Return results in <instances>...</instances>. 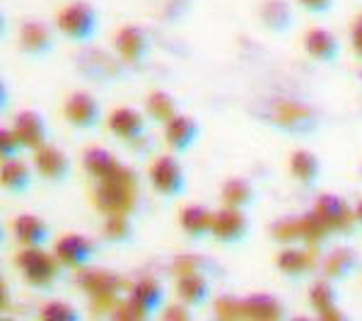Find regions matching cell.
Segmentation results:
<instances>
[{
    "label": "cell",
    "instance_id": "5bb4252c",
    "mask_svg": "<svg viewBox=\"0 0 362 321\" xmlns=\"http://www.w3.org/2000/svg\"><path fill=\"white\" fill-rule=\"evenodd\" d=\"M109 131L124 143H133V140L143 138L148 133V124H145V116L138 109L119 107L109 116Z\"/></svg>",
    "mask_w": 362,
    "mask_h": 321
},
{
    "label": "cell",
    "instance_id": "7402d4cb",
    "mask_svg": "<svg viewBox=\"0 0 362 321\" xmlns=\"http://www.w3.org/2000/svg\"><path fill=\"white\" fill-rule=\"evenodd\" d=\"M177 295L181 305L186 307H203L210 300V283L201 273H184L177 280Z\"/></svg>",
    "mask_w": 362,
    "mask_h": 321
},
{
    "label": "cell",
    "instance_id": "e575fe53",
    "mask_svg": "<svg viewBox=\"0 0 362 321\" xmlns=\"http://www.w3.org/2000/svg\"><path fill=\"white\" fill-rule=\"evenodd\" d=\"M3 112H8V87L3 83Z\"/></svg>",
    "mask_w": 362,
    "mask_h": 321
},
{
    "label": "cell",
    "instance_id": "277c9868",
    "mask_svg": "<svg viewBox=\"0 0 362 321\" xmlns=\"http://www.w3.org/2000/svg\"><path fill=\"white\" fill-rule=\"evenodd\" d=\"M150 184L162 198H179L186 191V174L174 155H162L150 167Z\"/></svg>",
    "mask_w": 362,
    "mask_h": 321
},
{
    "label": "cell",
    "instance_id": "7c38bea8",
    "mask_svg": "<svg viewBox=\"0 0 362 321\" xmlns=\"http://www.w3.org/2000/svg\"><path fill=\"white\" fill-rule=\"evenodd\" d=\"M13 128L17 131V136H20L22 145H25V150H39L42 145L49 143V126H46L44 116L39 112H34V109H27V112H20L15 116L13 121Z\"/></svg>",
    "mask_w": 362,
    "mask_h": 321
},
{
    "label": "cell",
    "instance_id": "9c48e42d",
    "mask_svg": "<svg viewBox=\"0 0 362 321\" xmlns=\"http://www.w3.org/2000/svg\"><path fill=\"white\" fill-rule=\"evenodd\" d=\"M54 254L58 256L66 268H73V271H85L87 266L92 264L97 254V247L83 235H66L56 242Z\"/></svg>",
    "mask_w": 362,
    "mask_h": 321
},
{
    "label": "cell",
    "instance_id": "4dcf8cb0",
    "mask_svg": "<svg viewBox=\"0 0 362 321\" xmlns=\"http://www.w3.org/2000/svg\"><path fill=\"white\" fill-rule=\"evenodd\" d=\"M39 317L46 321H78L80 312L75 307H70L68 302L54 300V302H46L42 307V312H39Z\"/></svg>",
    "mask_w": 362,
    "mask_h": 321
},
{
    "label": "cell",
    "instance_id": "6da1fadb",
    "mask_svg": "<svg viewBox=\"0 0 362 321\" xmlns=\"http://www.w3.org/2000/svg\"><path fill=\"white\" fill-rule=\"evenodd\" d=\"M15 264L27 278V283L37 290H49L66 268L56 254H46L44 247H22V252L15 256Z\"/></svg>",
    "mask_w": 362,
    "mask_h": 321
},
{
    "label": "cell",
    "instance_id": "cb8c5ba5",
    "mask_svg": "<svg viewBox=\"0 0 362 321\" xmlns=\"http://www.w3.org/2000/svg\"><path fill=\"white\" fill-rule=\"evenodd\" d=\"M290 174L295 177V182H300L305 189H314L321 177V162L319 157L309 150H295L290 157Z\"/></svg>",
    "mask_w": 362,
    "mask_h": 321
},
{
    "label": "cell",
    "instance_id": "d6986e66",
    "mask_svg": "<svg viewBox=\"0 0 362 321\" xmlns=\"http://www.w3.org/2000/svg\"><path fill=\"white\" fill-rule=\"evenodd\" d=\"M305 51L319 63H334L341 56V42L324 27H314L305 37Z\"/></svg>",
    "mask_w": 362,
    "mask_h": 321
},
{
    "label": "cell",
    "instance_id": "f1b7e54d",
    "mask_svg": "<svg viewBox=\"0 0 362 321\" xmlns=\"http://www.w3.org/2000/svg\"><path fill=\"white\" fill-rule=\"evenodd\" d=\"M338 300H341L338 290H336L334 280H329V278H321L309 288V307L314 309L317 317H324L326 312L338 307Z\"/></svg>",
    "mask_w": 362,
    "mask_h": 321
},
{
    "label": "cell",
    "instance_id": "9a60e30c",
    "mask_svg": "<svg viewBox=\"0 0 362 321\" xmlns=\"http://www.w3.org/2000/svg\"><path fill=\"white\" fill-rule=\"evenodd\" d=\"M198 133H201L198 124L191 116H184V114H177L169 124H165V140L177 155L191 150V145L198 140Z\"/></svg>",
    "mask_w": 362,
    "mask_h": 321
},
{
    "label": "cell",
    "instance_id": "484cf974",
    "mask_svg": "<svg viewBox=\"0 0 362 321\" xmlns=\"http://www.w3.org/2000/svg\"><path fill=\"white\" fill-rule=\"evenodd\" d=\"M276 264H278V271L290 280H302L312 271V259H309V254L305 249H297V247L283 249V252L278 254Z\"/></svg>",
    "mask_w": 362,
    "mask_h": 321
},
{
    "label": "cell",
    "instance_id": "e0dca14e",
    "mask_svg": "<svg viewBox=\"0 0 362 321\" xmlns=\"http://www.w3.org/2000/svg\"><path fill=\"white\" fill-rule=\"evenodd\" d=\"M80 288L85 290L87 295H92L95 300H114L116 293L121 290V280L109 271H102V268H85V273L80 276Z\"/></svg>",
    "mask_w": 362,
    "mask_h": 321
},
{
    "label": "cell",
    "instance_id": "ac0fdd59",
    "mask_svg": "<svg viewBox=\"0 0 362 321\" xmlns=\"http://www.w3.org/2000/svg\"><path fill=\"white\" fill-rule=\"evenodd\" d=\"M13 232L22 247H44L51 237V230H49V225H46V220L32 213L17 215L13 223Z\"/></svg>",
    "mask_w": 362,
    "mask_h": 321
},
{
    "label": "cell",
    "instance_id": "d6a6232c",
    "mask_svg": "<svg viewBox=\"0 0 362 321\" xmlns=\"http://www.w3.org/2000/svg\"><path fill=\"white\" fill-rule=\"evenodd\" d=\"M297 3H300L309 15H314V17H326V15L331 13V10H334V3H336V0H297Z\"/></svg>",
    "mask_w": 362,
    "mask_h": 321
},
{
    "label": "cell",
    "instance_id": "ffe728a7",
    "mask_svg": "<svg viewBox=\"0 0 362 321\" xmlns=\"http://www.w3.org/2000/svg\"><path fill=\"white\" fill-rule=\"evenodd\" d=\"M242 309L249 319H259V321H278L288 317V309L276 295L268 293H254L242 300Z\"/></svg>",
    "mask_w": 362,
    "mask_h": 321
},
{
    "label": "cell",
    "instance_id": "2e32d148",
    "mask_svg": "<svg viewBox=\"0 0 362 321\" xmlns=\"http://www.w3.org/2000/svg\"><path fill=\"white\" fill-rule=\"evenodd\" d=\"M321 268H324V278L341 283V280L350 278L360 268V256L353 247H336L326 254Z\"/></svg>",
    "mask_w": 362,
    "mask_h": 321
},
{
    "label": "cell",
    "instance_id": "8fae6325",
    "mask_svg": "<svg viewBox=\"0 0 362 321\" xmlns=\"http://www.w3.org/2000/svg\"><path fill=\"white\" fill-rule=\"evenodd\" d=\"M128 305L138 317H153V314L165 305V288L155 278H140L131 290Z\"/></svg>",
    "mask_w": 362,
    "mask_h": 321
},
{
    "label": "cell",
    "instance_id": "d590c367",
    "mask_svg": "<svg viewBox=\"0 0 362 321\" xmlns=\"http://www.w3.org/2000/svg\"><path fill=\"white\" fill-rule=\"evenodd\" d=\"M355 215H358V223H360V227H362V201L355 206Z\"/></svg>",
    "mask_w": 362,
    "mask_h": 321
},
{
    "label": "cell",
    "instance_id": "83f0119b",
    "mask_svg": "<svg viewBox=\"0 0 362 321\" xmlns=\"http://www.w3.org/2000/svg\"><path fill=\"white\" fill-rule=\"evenodd\" d=\"M83 167L87 174H92L95 179L99 182H104V179H112L116 174V169H119V160L109 153V150L104 148H90L87 153L83 155Z\"/></svg>",
    "mask_w": 362,
    "mask_h": 321
},
{
    "label": "cell",
    "instance_id": "7a4b0ae2",
    "mask_svg": "<svg viewBox=\"0 0 362 321\" xmlns=\"http://www.w3.org/2000/svg\"><path fill=\"white\" fill-rule=\"evenodd\" d=\"M56 27L68 42H75V44L92 42L99 29L97 10L92 8L90 3H70L58 13Z\"/></svg>",
    "mask_w": 362,
    "mask_h": 321
},
{
    "label": "cell",
    "instance_id": "ba28073f",
    "mask_svg": "<svg viewBox=\"0 0 362 321\" xmlns=\"http://www.w3.org/2000/svg\"><path fill=\"white\" fill-rule=\"evenodd\" d=\"M20 49L29 58H46L56 49V32L42 20H29L20 29Z\"/></svg>",
    "mask_w": 362,
    "mask_h": 321
},
{
    "label": "cell",
    "instance_id": "f546056e",
    "mask_svg": "<svg viewBox=\"0 0 362 321\" xmlns=\"http://www.w3.org/2000/svg\"><path fill=\"white\" fill-rule=\"evenodd\" d=\"M145 112H148V116L155 121V124L165 126L179 114V104H177V99L169 95V92L157 90L148 97V102H145Z\"/></svg>",
    "mask_w": 362,
    "mask_h": 321
},
{
    "label": "cell",
    "instance_id": "5b68a950",
    "mask_svg": "<svg viewBox=\"0 0 362 321\" xmlns=\"http://www.w3.org/2000/svg\"><path fill=\"white\" fill-rule=\"evenodd\" d=\"M244 213H247V210H237V208H227V206L215 210L210 237H213L215 242L225 244V247H235V244L244 242V239L249 237V218Z\"/></svg>",
    "mask_w": 362,
    "mask_h": 321
},
{
    "label": "cell",
    "instance_id": "4fadbf2b",
    "mask_svg": "<svg viewBox=\"0 0 362 321\" xmlns=\"http://www.w3.org/2000/svg\"><path fill=\"white\" fill-rule=\"evenodd\" d=\"M259 22L276 37H285L295 27V13L288 0H264L259 8Z\"/></svg>",
    "mask_w": 362,
    "mask_h": 321
},
{
    "label": "cell",
    "instance_id": "3957f363",
    "mask_svg": "<svg viewBox=\"0 0 362 321\" xmlns=\"http://www.w3.org/2000/svg\"><path fill=\"white\" fill-rule=\"evenodd\" d=\"M314 213L319 215L326 223L331 232H338V235H350L358 227V215H355V208H350L346 203V198L336 196V194H324L314 201Z\"/></svg>",
    "mask_w": 362,
    "mask_h": 321
},
{
    "label": "cell",
    "instance_id": "44dd1931",
    "mask_svg": "<svg viewBox=\"0 0 362 321\" xmlns=\"http://www.w3.org/2000/svg\"><path fill=\"white\" fill-rule=\"evenodd\" d=\"M0 182H3V189L13 196H22L32 189V169H29L27 162H22L20 157H13V160H3V167H0Z\"/></svg>",
    "mask_w": 362,
    "mask_h": 321
},
{
    "label": "cell",
    "instance_id": "30bf717a",
    "mask_svg": "<svg viewBox=\"0 0 362 321\" xmlns=\"http://www.w3.org/2000/svg\"><path fill=\"white\" fill-rule=\"evenodd\" d=\"M34 169L39 172V177L46 179L51 184H63L70 177V157L63 153L56 145H42L39 150H34Z\"/></svg>",
    "mask_w": 362,
    "mask_h": 321
},
{
    "label": "cell",
    "instance_id": "d4e9b609",
    "mask_svg": "<svg viewBox=\"0 0 362 321\" xmlns=\"http://www.w3.org/2000/svg\"><path fill=\"white\" fill-rule=\"evenodd\" d=\"M223 203L227 208H237V210H249L256 203V189L249 179L242 177H232L223 184Z\"/></svg>",
    "mask_w": 362,
    "mask_h": 321
},
{
    "label": "cell",
    "instance_id": "4316f807",
    "mask_svg": "<svg viewBox=\"0 0 362 321\" xmlns=\"http://www.w3.org/2000/svg\"><path fill=\"white\" fill-rule=\"evenodd\" d=\"M136 237V227L131 223V215H107L102 225V239L112 247H126Z\"/></svg>",
    "mask_w": 362,
    "mask_h": 321
},
{
    "label": "cell",
    "instance_id": "603a6c76",
    "mask_svg": "<svg viewBox=\"0 0 362 321\" xmlns=\"http://www.w3.org/2000/svg\"><path fill=\"white\" fill-rule=\"evenodd\" d=\"M179 225L189 239H206L213 232V210L203 206H189L181 210Z\"/></svg>",
    "mask_w": 362,
    "mask_h": 321
},
{
    "label": "cell",
    "instance_id": "836d02e7",
    "mask_svg": "<svg viewBox=\"0 0 362 321\" xmlns=\"http://www.w3.org/2000/svg\"><path fill=\"white\" fill-rule=\"evenodd\" d=\"M350 42H353V51L355 56L362 61V17H358V22L353 25V32H350Z\"/></svg>",
    "mask_w": 362,
    "mask_h": 321
},
{
    "label": "cell",
    "instance_id": "8992f818",
    "mask_svg": "<svg viewBox=\"0 0 362 321\" xmlns=\"http://www.w3.org/2000/svg\"><path fill=\"white\" fill-rule=\"evenodd\" d=\"M114 49H116V54H119L121 61L128 63V66H140V63L150 56L153 44H150V37H148V32H145L143 27L126 25V27H121L119 32H116Z\"/></svg>",
    "mask_w": 362,
    "mask_h": 321
},
{
    "label": "cell",
    "instance_id": "52a82bcc",
    "mask_svg": "<svg viewBox=\"0 0 362 321\" xmlns=\"http://www.w3.org/2000/svg\"><path fill=\"white\" fill-rule=\"evenodd\" d=\"M66 121L78 131H95L102 124V107L90 92H75L66 99V107H63Z\"/></svg>",
    "mask_w": 362,
    "mask_h": 321
},
{
    "label": "cell",
    "instance_id": "1f68e13d",
    "mask_svg": "<svg viewBox=\"0 0 362 321\" xmlns=\"http://www.w3.org/2000/svg\"><path fill=\"white\" fill-rule=\"evenodd\" d=\"M22 150H25V145H22L15 128H3L0 131V157L3 160H13V157H20Z\"/></svg>",
    "mask_w": 362,
    "mask_h": 321
}]
</instances>
